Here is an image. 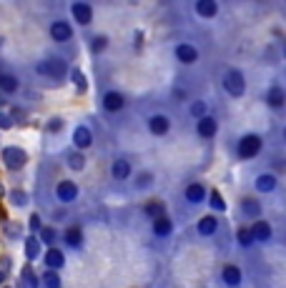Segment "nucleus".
Segmentation results:
<instances>
[{
    "label": "nucleus",
    "mask_w": 286,
    "mask_h": 288,
    "mask_svg": "<svg viewBox=\"0 0 286 288\" xmlns=\"http://www.w3.org/2000/svg\"><path fill=\"white\" fill-rule=\"evenodd\" d=\"M211 205H213L216 211H226V203H224V198H221L219 191H211Z\"/></svg>",
    "instance_id": "7c9ffc66"
},
{
    "label": "nucleus",
    "mask_w": 286,
    "mask_h": 288,
    "mask_svg": "<svg viewBox=\"0 0 286 288\" xmlns=\"http://www.w3.org/2000/svg\"><path fill=\"white\" fill-rule=\"evenodd\" d=\"M258 150H261V138L258 136H244L241 143H239V155L241 158H254Z\"/></svg>",
    "instance_id": "20e7f679"
},
{
    "label": "nucleus",
    "mask_w": 286,
    "mask_h": 288,
    "mask_svg": "<svg viewBox=\"0 0 286 288\" xmlns=\"http://www.w3.org/2000/svg\"><path fill=\"white\" fill-rule=\"evenodd\" d=\"M43 286L45 288H60V278H58L56 271H48V273L43 276Z\"/></svg>",
    "instance_id": "cd10ccee"
},
{
    "label": "nucleus",
    "mask_w": 286,
    "mask_h": 288,
    "mask_svg": "<svg viewBox=\"0 0 286 288\" xmlns=\"http://www.w3.org/2000/svg\"><path fill=\"white\" fill-rule=\"evenodd\" d=\"M206 198V188L201 186V183H191L188 188H186V201L191 203H201Z\"/></svg>",
    "instance_id": "4468645a"
},
{
    "label": "nucleus",
    "mask_w": 286,
    "mask_h": 288,
    "mask_svg": "<svg viewBox=\"0 0 286 288\" xmlns=\"http://www.w3.org/2000/svg\"><path fill=\"white\" fill-rule=\"evenodd\" d=\"M256 188L261 193H269V191H274L276 188V178L271 175V173H261L256 178Z\"/></svg>",
    "instance_id": "dca6fc26"
},
{
    "label": "nucleus",
    "mask_w": 286,
    "mask_h": 288,
    "mask_svg": "<svg viewBox=\"0 0 286 288\" xmlns=\"http://www.w3.org/2000/svg\"><path fill=\"white\" fill-rule=\"evenodd\" d=\"M10 201L15 203V205H26V203H28V196H26L23 191H13V193H10Z\"/></svg>",
    "instance_id": "473e14b6"
},
{
    "label": "nucleus",
    "mask_w": 286,
    "mask_h": 288,
    "mask_svg": "<svg viewBox=\"0 0 286 288\" xmlns=\"http://www.w3.org/2000/svg\"><path fill=\"white\" fill-rule=\"evenodd\" d=\"M216 10H219V5H216L213 0H199V3H196V13H199L201 18H213Z\"/></svg>",
    "instance_id": "ddd939ff"
},
{
    "label": "nucleus",
    "mask_w": 286,
    "mask_h": 288,
    "mask_svg": "<svg viewBox=\"0 0 286 288\" xmlns=\"http://www.w3.org/2000/svg\"><path fill=\"white\" fill-rule=\"evenodd\" d=\"M73 143H76V148H88L93 143V133L88 130L86 125H78L76 133H73Z\"/></svg>",
    "instance_id": "9d476101"
},
{
    "label": "nucleus",
    "mask_w": 286,
    "mask_h": 288,
    "mask_svg": "<svg viewBox=\"0 0 286 288\" xmlns=\"http://www.w3.org/2000/svg\"><path fill=\"white\" fill-rule=\"evenodd\" d=\"M146 216H151L153 221H156V218H161V216H166V208H163V203H158V201L148 203V205H146Z\"/></svg>",
    "instance_id": "b1692460"
},
{
    "label": "nucleus",
    "mask_w": 286,
    "mask_h": 288,
    "mask_svg": "<svg viewBox=\"0 0 286 288\" xmlns=\"http://www.w3.org/2000/svg\"><path fill=\"white\" fill-rule=\"evenodd\" d=\"M60 125H63V123H60V118H53L48 128H51V130H60Z\"/></svg>",
    "instance_id": "a19ab883"
},
{
    "label": "nucleus",
    "mask_w": 286,
    "mask_h": 288,
    "mask_svg": "<svg viewBox=\"0 0 286 288\" xmlns=\"http://www.w3.org/2000/svg\"><path fill=\"white\" fill-rule=\"evenodd\" d=\"M10 125H13V118H10L8 113H3V111H0V128H5V130H8Z\"/></svg>",
    "instance_id": "4c0bfd02"
},
{
    "label": "nucleus",
    "mask_w": 286,
    "mask_h": 288,
    "mask_svg": "<svg viewBox=\"0 0 286 288\" xmlns=\"http://www.w3.org/2000/svg\"><path fill=\"white\" fill-rule=\"evenodd\" d=\"M51 38H53L56 43H65V40L73 38V30H70V25H68L65 20H56V23L51 25Z\"/></svg>",
    "instance_id": "423d86ee"
},
{
    "label": "nucleus",
    "mask_w": 286,
    "mask_h": 288,
    "mask_svg": "<svg viewBox=\"0 0 286 288\" xmlns=\"http://www.w3.org/2000/svg\"><path fill=\"white\" fill-rule=\"evenodd\" d=\"M73 81H76V86H78V90H86V88H88L86 75H83L81 70H73Z\"/></svg>",
    "instance_id": "72a5a7b5"
},
{
    "label": "nucleus",
    "mask_w": 286,
    "mask_h": 288,
    "mask_svg": "<svg viewBox=\"0 0 286 288\" xmlns=\"http://www.w3.org/2000/svg\"><path fill=\"white\" fill-rule=\"evenodd\" d=\"M40 75H48V78H63L65 75V60H60V58H51V60H43V63H38V68H35Z\"/></svg>",
    "instance_id": "f03ea898"
},
{
    "label": "nucleus",
    "mask_w": 286,
    "mask_h": 288,
    "mask_svg": "<svg viewBox=\"0 0 286 288\" xmlns=\"http://www.w3.org/2000/svg\"><path fill=\"white\" fill-rule=\"evenodd\" d=\"M5 273H8V263H5V266H0V283L5 281Z\"/></svg>",
    "instance_id": "79ce46f5"
},
{
    "label": "nucleus",
    "mask_w": 286,
    "mask_h": 288,
    "mask_svg": "<svg viewBox=\"0 0 286 288\" xmlns=\"http://www.w3.org/2000/svg\"><path fill=\"white\" fill-rule=\"evenodd\" d=\"M123 106H126V98H123L121 93H106V95H103V108H106V111L115 113V111H121Z\"/></svg>",
    "instance_id": "1a4fd4ad"
},
{
    "label": "nucleus",
    "mask_w": 286,
    "mask_h": 288,
    "mask_svg": "<svg viewBox=\"0 0 286 288\" xmlns=\"http://www.w3.org/2000/svg\"><path fill=\"white\" fill-rule=\"evenodd\" d=\"M3 163H5L10 171H20V168H26V163H28V153H26L23 148L8 145V148L3 150Z\"/></svg>",
    "instance_id": "f257e3e1"
},
{
    "label": "nucleus",
    "mask_w": 286,
    "mask_h": 288,
    "mask_svg": "<svg viewBox=\"0 0 286 288\" xmlns=\"http://www.w3.org/2000/svg\"><path fill=\"white\" fill-rule=\"evenodd\" d=\"M56 193H58V201L70 203V201H76V196H78V186H76L73 180H60Z\"/></svg>",
    "instance_id": "39448f33"
},
{
    "label": "nucleus",
    "mask_w": 286,
    "mask_h": 288,
    "mask_svg": "<svg viewBox=\"0 0 286 288\" xmlns=\"http://www.w3.org/2000/svg\"><path fill=\"white\" fill-rule=\"evenodd\" d=\"M40 238H43L45 243H53V241H56V230L53 228H40Z\"/></svg>",
    "instance_id": "f704fd0d"
},
{
    "label": "nucleus",
    "mask_w": 286,
    "mask_h": 288,
    "mask_svg": "<svg viewBox=\"0 0 286 288\" xmlns=\"http://www.w3.org/2000/svg\"><path fill=\"white\" fill-rule=\"evenodd\" d=\"M176 58L181 60V63H196V58H199V50L194 48V45H178L176 48Z\"/></svg>",
    "instance_id": "f8f14e48"
},
{
    "label": "nucleus",
    "mask_w": 286,
    "mask_h": 288,
    "mask_svg": "<svg viewBox=\"0 0 286 288\" xmlns=\"http://www.w3.org/2000/svg\"><path fill=\"white\" fill-rule=\"evenodd\" d=\"M221 278H224V283L231 288H236L241 283V271L236 268V266H224V271H221Z\"/></svg>",
    "instance_id": "9b49d317"
},
{
    "label": "nucleus",
    "mask_w": 286,
    "mask_h": 288,
    "mask_svg": "<svg viewBox=\"0 0 286 288\" xmlns=\"http://www.w3.org/2000/svg\"><path fill=\"white\" fill-rule=\"evenodd\" d=\"M106 45H108V38H103V35H98V38H93V53H101V50H106Z\"/></svg>",
    "instance_id": "2f4dec72"
},
{
    "label": "nucleus",
    "mask_w": 286,
    "mask_h": 288,
    "mask_svg": "<svg viewBox=\"0 0 286 288\" xmlns=\"http://www.w3.org/2000/svg\"><path fill=\"white\" fill-rule=\"evenodd\" d=\"M70 13H73V18H76L81 25H88V23L93 20V8H90V5H86V3H73Z\"/></svg>",
    "instance_id": "0eeeda50"
},
{
    "label": "nucleus",
    "mask_w": 286,
    "mask_h": 288,
    "mask_svg": "<svg viewBox=\"0 0 286 288\" xmlns=\"http://www.w3.org/2000/svg\"><path fill=\"white\" fill-rule=\"evenodd\" d=\"M23 278L28 281V288H35V278H33V273H30V268H28V271H26V273H23Z\"/></svg>",
    "instance_id": "ea45409f"
},
{
    "label": "nucleus",
    "mask_w": 286,
    "mask_h": 288,
    "mask_svg": "<svg viewBox=\"0 0 286 288\" xmlns=\"http://www.w3.org/2000/svg\"><path fill=\"white\" fill-rule=\"evenodd\" d=\"M244 213H246V216H258V213H261V205H258L256 201H251V198H246V201H244Z\"/></svg>",
    "instance_id": "c85d7f7f"
},
{
    "label": "nucleus",
    "mask_w": 286,
    "mask_h": 288,
    "mask_svg": "<svg viewBox=\"0 0 286 288\" xmlns=\"http://www.w3.org/2000/svg\"><path fill=\"white\" fill-rule=\"evenodd\" d=\"M191 113L196 115V118H203L206 115V103H194L191 106Z\"/></svg>",
    "instance_id": "e433bc0d"
},
{
    "label": "nucleus",
    "mask_w": 286,
    "mask_h": 288,
    "mask_svg": "<svg viewBox=\"0 0 286 288\" xmlns=\"http://www.w3.org/2000/svg\"><path fill=\"white\" fill-rule=\"evenodd\" d=\"M26 256H28L30 260H35L40 256V241H38L35 235H28V238H26Z\"/></svg>",
    "instance_id": "aec40b11"
},
{
    "label": "nucleus",
    "mask_w": 286,
    "mask_h": 288,
    "mask_svg": "<svg viewBox=\"0 0 286 288\" xmlns=\"http://www.w3.org/2000/svg\"><path fill=\"white\" fill-rule=\"evenodd\" d=\"M151 183H153V175H151V173H141L136 186H138V188H146V186H151Z\"/></svg>",
    "instance_id": "c9c22d12"
},
{
    "label": "nucleus",
    "mask_w": 286,
    "mask_h": 288,
    "mask_svg": "<svg viewBox=\"0 0 286 288\" xmlns=\"http://www.w3.org/2000/svg\"><path fill=\"white\" fill-rule=\"evenodd\" d=\"M63 263H65V260H63V253H60L58 248H51V251L45 253V266H48V268L56 271V268H60Z\"/></svg>",
    "instance_id": "412c9836"
},
{
    "label": "nucleus",
    "mask_w": 286,
    "mask_h": 288,
    "mask_svg": "<svg viewBox=\"0 0 286 288\" xmlns=\"http://www.w3.org/2000/svg\"><path fill=\"white\" fill-rule=\"evenodd\" d=\"M266 100H269L271 108H281V106H284V90H281V88H271L269 95H266Z\"/></svg>",
    "instance_id": "4be33fe9"
},
{
    "label": "nucleus",
    "mask_w": 286,
    "mask_h": 288,
    "mask_svg": "<svg viewBox=\"0 0 286 288\" xmlns=\"http://www.w3.org/2000/svg\"><path fill=\"white\" fill-rule=\"evenodd\" d=\"M28 223H30V228H33V230H40V216H38V213H33Z\"/></svg>",
    "instance_id": "58836bf2"
},
{
    "label": "nucleus",
    "mask_w": 286,
    "mask_h": 288,
    "mask_svg": "<svg viewBox=\"0 0 286 288\" xmlns=\"http://www.w3.org/2000/svg\"><path fill=\"white\" fill-rule=\"evenodd\" d=\"M65 241H68V246L78 248V246H81V241H83V233H81V228H68V230H65Z\"/></svg>",
    "instance_id": "393cba45"
},
{
    "label": "nucleus",
    "mask_w": 286,
    "mask_h": 288,
    "mask_svg": "<svg viewBox=\"0 0 286 288\" xmlns=\"http://www.w3.org/2000/svg\"><path fill=\"white\" fill-rule=\"evenodd\" d=\"M18 88V81L13 78V75H0V90H5V93H13Z\"/></svg>",
    "instance_id": "a878e982"
},
{
    "label": "nucleus",
    "mask_w": 286,
    "mask_h": 288,
    "mask_svg": "<svg viewBox=\"0 0 286 288\" xmlns=\"http://www.w3.org/2000/svg\"><path fill=\"white\" fill-rule=\"evenodd\" d=\"M153 233H156V235H169V233H171V221H169L166 216L156 218V221H153Z\"/></svg>",
    "instance_id": "5701e85b"
},
{
    "label": "nucleus",
    "mask_w": 286,
    "mask_h": 288,
    "mask_svg": "<svg viewBox=\"0 0 286 288\" xmlns=\"http://www.w3.org/2000/svg\"><path fill=\"white\" fill-rule=\"evenodd\" d=\"M239 243H241L244 248H246V246H251V243H254V235H251V230H249V228H241V230H239Z\"/></svg>",
    "instance_id": "c756f323"
},
{
    "label": "nucleus",
    "mask_w": 286,
    "mask_h": 288,
    "mask_svg": "<svg viewBox=\"0 0 286 288\" xmlns=\"http://www.w3.org/2000/svg\"><path fill=\"white\" fill-rule=\"evenodd\" d=\"M219 228V221L213 218V216H203L199 221V233L201 235H211V233H216Z\"/></svg>",
    "instance_id": "f3484780"
},
{
    "label": "nucleus",
    "mask_w": 286,
    "mask_h": 288,
    "mask_svg": "<svg viewBox=\"0 0 286 288\" xmlns=\"http://www.w3.org/2000/svg\"><path fill=\"white\" fill-rule=\"evenodd\" d=\"M213 133H216V120H213V118H208V115L199 118V136H203V138H211Z\"/></svg>",
    "instance_id": "2eb2a0df"
},
{
    "label": "nucleus",
    "mask_w": 286,
    "mask_h": 288,
    "mask_svg": "<svg viewBox=\"0 0 286 288\" xmlns=\"http://www.w3.org/2000/svg\"><path fill=\"white\" fill-rule=\"evenodd\" d=\"M224 88H226V93L231 95H244V90H246V81H244V75L239 73V70H229L226 75H224Z\"/></svg>",
    "instance_id": "7ed1b4c3"
},
{
    "label": "nucleus",
    "mask_w": 286,
    "mask_h": 288,
    "mask_svg": "<svg viewBox=\"0 0 286 288\" xmlns=\"http://www.w3.org/2000/svg\"><path fill=\"white\" fill-rule=\"evenodd\" d=\"M113 175L118 178V180H126L128 175H131V163L126 161V158H118L113 163Z\"/></svg>",
    "instance_id": "a211bd4d"
},
{
    "label": "nucleus",
    "mask_w": 286,
    "mask_h": 288,
    "mask_svg": "<svg viewBox=\"0 0 286 288\" xmlns=\"http://www.w3.org/2000/svg\"><path fill=\"white\" fill-rule=\"evenodd\" d=\"M68 166H70L73 171H83L86 161H83V155H81V153H70V155H68Z\"/></svg>",
    "instance_id": "bb28decb"
},
{
    "label": "nucleus",
    "mask_w": 286,
    "mask_h": 288,
    "mask_svg": "<svg viewBox=\"0 0 286 288\" xmlns=\"http://www.w3.org/2000/svg\"><path fill=\"white\" fill-rule=\"evenodd\" d=\"M148 128H151V133H153V136H163V133H169L171 123H169V118H166V115H153V118L148 120Z\"/></svg>",
    "instance_id": "6e6552de"
},
{
    "label": "nucleus",
    "mask_w": 286,
    "mask_h": 288,
    "mask_svg": "<svg viewBox=\"0 0 286 288\" xmlns=\"http://www.w3.org/2000/svg\"><path fill=\"white\" fill-rule=\"evenodd\" d=\"M251 235H254L256 241H269V238H271V226H269L266 221H258L256 226L251 228Z\"/></svg>",
    "instance_id": "6ab92c4d"
}]
</instances>
